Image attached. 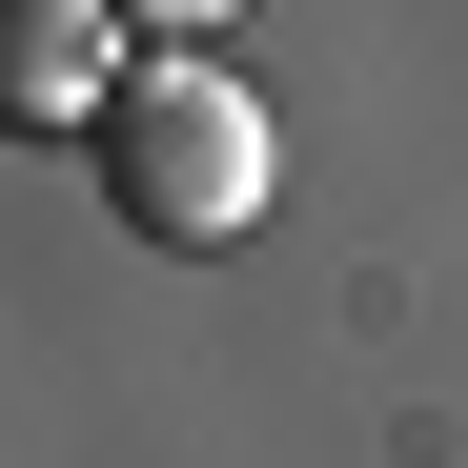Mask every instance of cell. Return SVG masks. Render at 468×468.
Wrapping results in <instances>:
<instances>
[{"label": "cell", "instance_id": "6da1fadb", "mask_svg": "<svg viewBox=\"0 0 468 468\" xmlns=\"http://www.w3.org/2000/svg\"><path fill=\"white\" fill-rule=\"evenodd\" d=\"M82 164H102V204L143 224V245H245L265 184H285V143H265V102L224 82L204 41H143L102 82V122H82Z\"/></svg>", "mask_w": 468, "mask_h": 468}, {"label": "cell", "instance_id": "7a4b0ae2", "mask_svg": "<svg viewBox=\"0 0 468 468\" xmlns=\"http://www.w3.org/2000/svg\"><path fill=\"white\" fill-rule=\"evenodd\" d=\"M122 21L102 0H0V122H102V82H122Z\"/></svg>", "mask_w": 468, "mask_h": 468}, {"label": "cell", "instance_id": "3957f363", "mask_svg": "<svg viewBox=\"0 0 468 468\" xmlns=\"http://www.w3.org/2000/svg\"><path fill=\"white\" fill-rule=\"evenodd\" d=\"M102 21H122V41H204L224 0H102Z\"/></svg>", "mask_w": 468, "mask_h": 468}]
</instances>
